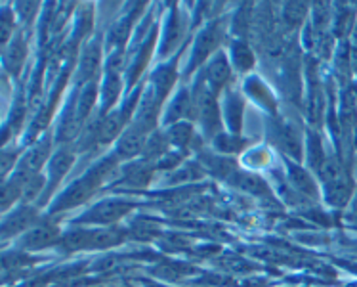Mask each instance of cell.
<instances>
[{"mask_svg":"<svg viewBox=\"0 0 357 287\" xmlns=\"http://www.w3.org/2000/svg\"><path fill=\"white\" fill-rule=\"evenodd\" d=\"M56 237H58V228H54L50 224H38V226L27 232V236L23 240V245L27 249H43L46 245L56 242Z\"/></svg>","mask_w":357,"mask_h":287,"instance_id":"6da1fadb","label":"cell"},{"mask_svg":"<svg viewBox=\"0 0 357 287\" xmlns=\"http://www.w3.org/2000/svg\"><path fill=\"white\" fill-rule=\"evenodd\" d=\"M128 211V205L123 201H103L92 211V221L96 222H113L121 219Z\"/></svg>","mask_w":357,"mask_h":287,"instance_id":"7a4b0ae2","label":"cell"},{"mask_svg":"<svg viewBox=\"0 0 357 287\" xmlns=\"http://www.w3.org/2000/svg\"><path fill=\"white\" fill-rule=\"evenodd\" d=\"M35 221V213L31 211V209H22V211H17L15 214H12L10 219L4 224V234H15V232H22V230L29 228L31 224Z\"/></svg>","mask_w":357,"mask_h":287,"instance_id":"3957f363","label":"cell"},{"mask_svg":"<svg viewBox=\"0 0 357 287\" xmlns=\"http://www.w3.org/2000/svg\"><path fill=\"white\" fill-rule=\"evenodd\" d=\"M144 140H146V136L142 133H138V131H134V133H128L124 134L123 140H121V144H119V152L123 155H126V157H130V155H136L144 147Z\"/></svg>","mask_w":357,"mask_h":287,"instance_id":"277c9868","label":"cell"},{"mask_svg":"<svg viewBox=\"0 0 357 287\" xmlns=\"http://www.w3.org/2000/svg\"><path fill=\"white\" fill-rule=\"evenodd\" d=\"M71 163H73V155L67 154V152H59L56 157H54V161H52V180H56L58 182L59 178L66 175L69 167H71Z\"/></svg>","mask_w":357,"mask_h":287,"instance_id":"5b68a950","label":"cell"},{"mask_svg":"<svg viewBox=\"0 0 357 287\" xmlns=\"http://www.w3.org/2000/svg\"><path fill=\"white\" fill-rule=\"evenodd\" d=\"M229 77V69H227V64L222 58L214 59L211 66V71H208V79H211L214 84H222Z\"/></svg>","mask_w":357,"mask_h":287,"instance_id":"8992f818","label":"cell"},{"mask_svg":"<svg viewBox=\"0 0 357 287\" xmlns=\"http://www.w3.org/2000/svg\"><path fill=\"white\" fill-rule=\"evenodd\" d=\"M121 131V117L119 115H111L109 119H105L102 125V133H100V140L109 142L111 138H115Z\"/></svg>","mask_w":357,"mask_h":287,"instance_id":"52a82bcc","label":"cell"}]
</instances>
